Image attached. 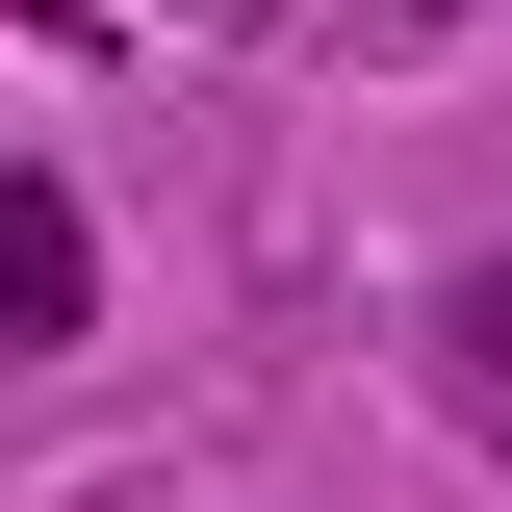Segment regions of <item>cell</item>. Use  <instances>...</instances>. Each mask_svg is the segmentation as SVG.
I'll use <instances>...</instances> for the list:
<instances>
[{
    "instance_id": "cell-1",
    "label": "cell",
    "mask_w": 512,
    "mask_h": 512,
    "mask_svg": "<svg viewBox=\"0 0 512 512\" xmlns=\"http://www.w3.org/2000/svg\"><path fill=\"white\" fill-rule=\"evenodd\" d=\"M77 308H103V231H77V180H26V154H0V359H52Z\"/></svg>"
},
{
    "instance_id": "cell-2",
    "label": "cell",
    "mask_w": 512,
    "mask_h": 512,
    "mask_svg": "<svg viewBox=\"0 0 512 512\" xmlns=\"http://www.w3.org/2000/svg\"><path fill=\"white\" fill-rule=\"evenodd\" d=\"M436 384L512 436V256H461V282H436Z\"/></svg>"
}]
</instances>
